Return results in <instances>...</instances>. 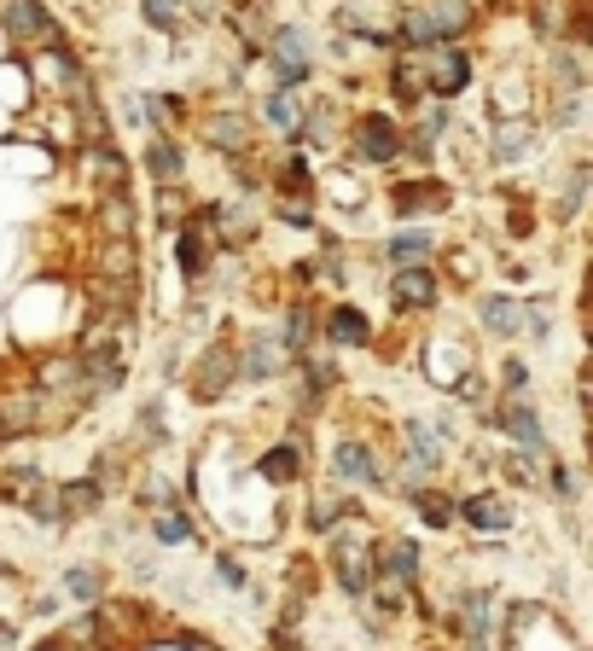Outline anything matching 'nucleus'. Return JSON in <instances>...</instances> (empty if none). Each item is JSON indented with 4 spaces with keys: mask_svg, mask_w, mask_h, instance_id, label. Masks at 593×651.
Listing matches in <instances>:
<instances>
[{
    "mask_svg": "<svg viewBox=\"0 0 593 651\" xmlns=\"http://www.w3.org/2000/svg\"><path fill=\"white\" fill-rule=\"evenodd\" d=\"M326 332H332V344H344V349H349V344H367V315L344 303V308H332V326H326Z\"/></svg>",
    "mask_w": 593,
    "mask_h": 651,
    "instance_id": "6ab92c4d",
    "label": "nucleus"
},
{
    "mask_svg": "<svg viewBox=\"0 0 593 651\" xmlns=\"http://www.w3.org/2000/svg\"><path fill=\"white\" fill-rule=\"evenodd\" d=\"M65 588H70L76 599H99V570H70Z\"/></svg>",
    "mask_w": 593,
    "mask_h": 651,
    "instance_id": "cd10ccee",
    "label": "nucleus"
},
{
    "mask_svg": "<svg viewBox=\"0 0 593 651\" xmlns=\"http://www.w3.org/2000/svg\"><path fill=\"white\" fill-rule=\"evenodd\" d=\"M204 135H210L216 151H245V146H250V122H245L239 111H227V117H210V128H204Z\"/></svg>",
    "mask_w": 593,
    "mask_h": 651,
    "instance_id": "f3484780",
    "label": "nucleus"
},
{
    "mask_svg": "<svg viewBox=\"0 0 593 651\" xmlns=\"http://www.w3.org/2000/svg\"><path fill=\"white\" fill-rule=\"evenodd\" d=\"M234 384H239V355L234 349H210L204 355V367H198V378H192V396L198 402H221Z\"/></svg>",
    "mask_w": 593,
    "mask_h": 651,
    "instance_id": "7ed1b4c3",
    "label": "nucleus"
},
{
    "mask_svg": "<svg viewBox=\"0 0 593 651\" xmlns=\"http://www.w3.org/2000/svg\"><path fill=\"white\" fill-rule=\"evenodd\" d=\"M391 297H396V308H431L436 303V274L425 263H402L396 279H391Z\"/></svg>",
    "mask_w": 593,
    "mask_h": 651,
    "instance_id": "39448f33",
    "label": "nucleus"
},
{
    "mask_svg": "<svg viewBox=\"0 0 593 651\" xmlns=\"http://www.w3.org/2000/svg\"><path fill=\"white\" fill-rule=\"evenodd\" d=\"M216 576H221L227 588H239V582H245V570H239L234 559H216Z\"/></svg>",
    "mask_w": 593,
    "mask_h": 651,
    "instance_id": "473e14b6",
    "label": "nucleus"
},
{
    "mask_svg": "<svg viewBox=\"0 0 593 651\" xmlns=\"http://www.w3.org/2000/svg\"><path fill=\"white\" fill-rule=\"evenodd\" d=\"M524 151H530V140H524V128H506V135L495 140V158H506V164H512V158H524Z\"/></svg>",
    "mask_w": 593,
    "mask_h": 651,
    "instance_id": "c85d7f7f",
    "label": "nucleus"
},
{
    "mask_svg": "<svg viewBox=\"0 0 593 651\" xmlns=\"http://www.w3.org/2000/svg\"><path fill=\"white\" fill-rule=\"evenodd\" d=\"M175 263H180V274H204V263H210V245H204V227L192 221V227H180L175 233Z\"/></svg>",
    "mask_w": 593,
    "mask_h": 651,
    "instance_id": "ddd939ff",
    "label": "nucleus"
},
{
    "mask_svg": "<svg viewBox=\"0 0 593 651\" xmlns=\"http://www.w3.org/2000/svg\"><path fill=\"white\" fill-rule=\"evenodd\" d=\"M338 517H344V506H338V501H315V506H308V530H332Z\"/></svg>",
    "mask_w": 593,
    "mask_h": 651,
    "instance_id": "c756f323",
    "label": "nucleus"
},
{
    "mask_svg": "<svg viewBox=\"0 0 593 651\" xmlns=\"http://www.w3.org/2000/svg\"><path fill=\"white\" fill-rule=\"evenodd\" d=\"M501 465H506V472H512V477H518V483H530V489L541 483V472H535V460H530V454H506Z\"/></svg>",
    "mask_w": 593,
    "mask_h": 651,
    "instance_id": "7c9ffc66",
    "label": "nucleus"
},
{
    "mask_svg": "<svg viewBox=\"0 0 593 651\" xmlns=\"http://www.w3.org/2000/svg\"><path fill=\"white\" fill-rule=\"evenodd\" d=\"M501 373H506V389H524V384H530V367H524V361H506Z\"/></svg>",
    "mask_w": 593,
    "mask_h": 651,
    "instance_id": "2f4dec72",
    "label": "nucleus"
},
{
    "mask_svg": "<svg viewBox=\"0 0 593 651\" xmlns=\"http://www.w3.org/2000/svg\"><path fill=\"white\" fill-rule=\"evenodd\" d=\"M279 361H286V349L268 344V337H250V349L239 355V378H274Z\"/></svg>",
    "mask_w": 593,
    "mask_h": 651,
    "instance_id": "f8f14e48",
    "label": "nucleus"
},
{
    "mask_svg": "<svg viewBox=\"0 0 593 651\" xmlns=\"http://www.w3.org/2000/svg\"><path fill=\"white\" fill-rule=\"evenodd\" d=\"M495 431L518 436L524 448H547V425H541V420H535V407H524V402H506V407H495Z\"/></svg>",
    "mask_w": 593,
    "mask_h": 651,
    "instance_id": "0eeeda50",
    "label": "nucleus"
},
{
    "mask_svg": "<svg viewBox=\"0 0 593 651\" xmlns=\"http://www.w3.org/2000/svg\"><path fill=\"white\" fill-rule=\"evenodd\" d=\"M425 250H431V233H396V239H391V256H396V263H419Z\"/></svg>",
    "mask_w": 593,
    "mask_h": 651,
    "instance_id": "393cba45",
    "label": "nucleus"
},
{
    "mask_svg": "<svg viewBox=\"0 0 593 651\" xmlns=\"http://www.w3.org/2000/svg\"><path fill=\"white\" fill-rule=\"evenodd\" d=\"M391 582H419V546L414 541H384V559H373Z\"/></svg>",
    "mask_w": 593,
    "mask_h": 651,
    "instance_id": "9b49d317",
    "label": "nucleus"
},
{
    "mask_svg": "<svg viewBox=\"0 0 593 651\" xmlns=\"http://www.w3.org/2000/svg\"><path fill=\"white\" fill-rule=\"evenodd\" d=\"M99 227H106V239H128V233H135V204H128V193L99 198Z\"/></svg>",
    "mask_w": 593,
    "mask_h": 651,
    "instance_id": "2eb2a0df",
    "label": "nucleus"
},
{
    "mask_svg": "<svg viewBox=\"0 0 593 651\" xmlns=\"http://www.w3.org/2000/svg\"><path fill=\"white\" fill-rule=\"evenodd\" d=\"M146 164H151V175H158L164 187H175V175H180V146H175V140H151Z\"/></svg>",
    "mask_w": 593,
    "mask_h": 651,
    "instance_id": "4be33fe9",
    "label": "nucleus"
},
{
    "mask_svg": "<svg viewBox=\"0 0 593 651\" xmlns=\"http://www.w3.org/2000/svg\"><path fill=\"white\" fill-rule=\"evenodd\" d=\"M151 530H158V541H192V517H187V506H175V501H164L158 512H151Z\"/></svg>",
    "mask_w": 593,
    "mask_h": 651,
    "instance_id": "a211bd4d",
    "label": "nucleus"
},
{
    "mask_svg": "<svg viewBox=\"0 0 593 651\" xmlns=\"http://www.w3.org/2000/svg\"><path fill=\"white\" fill-rule=\"evenodd\" d=\"M268 65H274V76H279V88H297L308 70H315V53H308V41H303V30H274V41H268Z\"/></svg>",
    "mask_w": 593,
    "mask_h": 651,
    "instance_id": "f03ea898",
    "label": "nucleus"
},
{
    "mask_svg": "<svg viewBox=\"0 0 593 651\" xmlns=\"http://www.w3.org/2000/svg\"><path fill=\"white\" fill-rule=\"evenodd\" d=\"M407 501L425 512V524H436V530L454 524V501H448V494H436V489H407Z\"/></svg>",
    "mask_w": 593,
    "mask_h": 651,
    "instance_id": "aec40b11",
    "label": "nucleus"
},
{
    "mask_svg": "<svg viewBox=\"0 0 593 651\" xmlns=\"http://www.w3.org/2000/svg\"><path fill=\"white\" fill-rule=\"evenodd\" d=\"M431 378H436V384H454V378H466V349H448V344H436V355H431Z\"/></svg>",
    "mask_w": 593,
    "mask_h": 651,
    "instance_id": "5701e85b",
    "label": "nucleus"
},
{
    "mask_svg": "<svg viewBox=\"0 0 593 651\" xmlns=\"http://www.w3.org/2000/svg\"><path fill=\"white\" fill-rule=\"evenodd\" d=\"M0 442H7V420H0Z\"/></svg>",
    "mask_w": 593,
    "mask_h": 651,
    "instance_id": "72a5a7b5",
    "label": "nucleus"
},
{
    "mask_svg": "<svg viewBox=\"0 0 593 651\" xmlns=\"http://www.w3.org/2000/svg\"><path fill=\"white\" fill-rule=\"evenodd\" d=\"M332 570H338V582H344V593L349 599H367L373 593V576H378V564H373V553L367 546H338V553H332Z\"/></svg>",
    "mask_w": 593,
    "mask_h": 651,
    "instance_id": "20e7f679",
    "label": "nucleus"
},
{
    "mask_svg": "<svg viewBox=\"0 0 593 651\" xmlns=\"http://www.w3.org/2000/svg\"><path fill=\"white\" fill-rule=\"evenodd\" d=\"M7 23H12V36L18 41H53V18H47L36 0H7Z\"/></svg>",
    "mask_w": 593,
    "mask_h": 651,
    "instance_id": "9d476101",
    "label": "nucleus"
},
{
    "mask_svg": "<svg viewBox=\"0 0 593 651\" xmlns=\"http://www.w3.org/2000/svg\"><path fill=\"white\" fill-rule=\"evenodd\" d=\"M443 204H448V193H425V180L396 193V210H443Z\"/></svg>",
    "mask_w": 593,
    "mask_h": 651,
    "instance_id": "b1692460",
    "label": "nucleus"
},
{
    "mask_svg": "<svg viewBox=\"0 0 593 651\" xmlns=\"http://www.w3.org/2000/svg\"><path fill=\"white\" fill-rule=\"evenodd\" d=\"M268 122H274V128H297V106H291V93H286V88L268 93Z\"/></svg>",
    "mask_w": 593,
    "mask_h": 651,
    "instance_id": "bb28decb",
    "label": "nucleus"
},
{
    "mask_svg": "<svg viewBox=\"0 0 593 651\" xmlns=\"http://www.w3.org/2000/svg\"><path fill=\"white\" fill-rule=\"evenodd\" d=\"M338 465H332V472H338L344 483H367V489H378V465H373V448L367 442H355V436H344L338 442V454H332Z\"/></svg>",
    "mask_w": 593,
    "mask_h": 651,
    "instance_id": "6e6552de",
    "label": "nucleus"
},
{
    "mask_svg": "<svg viewBox=\"0 0 593 651\" xmlns=\"http://www.w3.org/2000/svg\"><path fill=\"white\" fill-rule=\"evenodd\" d=\"M99 501H106V489H99L93 477L88 483H65L59 489V517H93Z\"/></svg>",
    "mask_w": 593,
    "mask_h": 651,
    "instance_id": "4468645a",
    "label": "nucleus"
},
{
    "mask_svg": "<svg viewBox=\"0 0 593 651\" xmlns=\"http://www.w3.org/2000/svg\"><path fill=\"white\" fill-rule=\"evenodd\" d=\"M483 326L495 332V337L524 332V303H512V297H483Z\"/></svg>",
    "mask_w": 593,
    "mask_h": 651,
    "instance_id": "dca6fc26",
    "label": "nucleus"
},
{
    "mask_svg": "<svg viewBox=\"0 0 593 651\" xmlns=\"http://www.w3.org/2000/svg\"><path fill=\"white\" fill-rule=\"evenodd\" d=\"M146 23H151V30H175V23H180V0H146Z\"/></svg>",
    "mask_w": 593,
    "mask_h": 651,
    "instance_id": "a878e982",
    "label": "nucleus"
},
{
    "mask_svg": "<svg viewBox=\"0 0 593 651\" xmlns=\"http://www.w3.org/2000/svg\"><path fill=\"white\" fill-rule=\"evenodd\" d=\"M349 140H355V158H360V164H391L396 151H402V128L384 117V111H367V117L355 122Z\"/></svg>",
    "mask_w": 593,
    "mask_h": 651,
    "instance_id": "f257e3e1",
    "label": "nucleus"
},
{
    "mask_svg": "<svg viewBox=\"0 0 593 651\" xmlns=\"http://www.w3.org/2000/svg\"><path fill=\"white\" fill-rule=\"evenodd\" d=\"M466 82H472V65H466V53H454V47H436V53H431V82H425V93H436V99H454Z\"/></svg>",
    "mask_w": 593,
    "mask_h": 651,
    "instance_id": "423d86ee",
    "label": "nucleus"
},
{
    "mask_svg": "<svg viewBox=\"0 0 593 651\" xmlns=\"http://www.w3.org/2000/svg\"><path fill=\"white\" fill-rule=\"evenodd\" d=\"M297 472H303V465H297V448H291V442H279V448L263 454V477H268V483H291Z\"/></svg>",
    "mask_w": 593,
    "mask_h": 651,
    "instance_id": "412c9836",
    "label": "nucleus"
},
{
    "mask_svg": "<svg viewBox=\"0 0 593 651\" xmlns=\"http://www.w3.org/2000/svg\"><path fill=\"white\" fill-rule=\"evenodd\" d=\"M459 517H466L472 530H483V535H495V530H506L512 524V506L501 501V494H472L466 506H459Z\"/></svg>",
    "mask_w": 593,
    "mask_h": 651,
    "instance_id": "1a4fd4ad",
    "label": "nucleus"
}]
</instances>
